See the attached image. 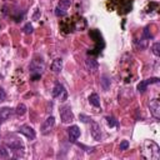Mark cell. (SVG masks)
<instances>
[{"instance_id":"6da1fadb","label":"cell","mask_w":160,"mask_h":160,"mask_svg":"<svg viewBox=\"0 0 160 160\" xmlns=\"http://www.w3.org/2000/svg\"><path fill=\"white\" fill-rule=\"evenodd\" d=\"M142 155H144V158L150 159V160H159L160 159V146L152 140H146L144 142Z\"/></svg>"},{"instance_id":"7a4b0ae2","label":"cell","mask_w":160,"mask_h":160,"mask_svg":"<svg viewBox=\"0 0 160 160\" xmlns=\"http://www.w3.org/2000/svg\"><path fill=\"white\" fill-rule=\"evenodd\" d=\"M45 69V62L41 58H34L29 65V70H30V74H39L41 75V72L44 71Z\"/></svg>"},{"instance_id":"3957f363","label":"cell","mask_w":160,"mask_h":160,"mask_svg":"<svg viewBox=\"0 0 160 160\" xmlns=\"http://www.w3.org/2000/svg\"><path fill=\"white\" fill-rule=\"evenodd\" d=\"M59 114H60L61 122H64V124H69V122H71L74 120V114L71 111L70 105H62V106H60Z\"/></svg>"},{"instance_id":"277c9868","label":"cell","mask_w":160,"mask_h":160,"mask_svg":"<svg viewBox=\"0 0 160 160\" xmlns=\"http://www.w3.org/2000/svg\"><path fill=\"white\" fill-rule=\"evenodd\" d=\"M52 96L54 98H59L60 101L68 100V91H66L65 86L61 82H59V81L55 82V85L52 88Z\"/></svg>"},{"instance_id":"5b68a950","label":"cell","mask_w":160,"mask_h":160,"mask_svg":"<svg viewBox=\"0 0 160 160\" xmlns=\"http://www.w3.org/2000/svg\"><path fill=\"white\" fill-rule=\"evenodd\" d=\"M71 1L70 0H60L58 6L55 8V15L56 16H65L68 14V9L70 8Z\"/></svg>"},{"instance_id":"8992f818","label":"cell","mask_w":160,"mask_h":160,"mask_svg":"<svg viewBox=\"0 0 160 160\" xmlns=\"http://www.w3.org/2000/svg\"><path fill=\"white\" fill-rule=\"evenodd\" d=\"M54 126H55V118H54V116H48V118L44 120V122L41 124L40 131H41L42 135H48V134L52 130Z\"/></svg>"},{"instance_id":"52a82bcc","label":"cell","mask_w":160,"mask_h":160,"mask_svg":"<svg viewBox=\"0 0 160 160\" xmlns=\"http://www.w3.org/2000/svg\"><path fill=\"white\" fill-rule=\"evenodd\" d=\"M18 132L22 134L25 138H28L30 141L34 140L36 138V134H35V130L30 126V125H21L19 129H18Z\"/></svg>"},{"instance_id":"ba28073f","label":"cell","mask_w":160,"mask_h":160,"mask_svg":"<svg viewBox=\"0 0 160 160\" xmlns=\"http://www.w3.org/2000/svg\"><path fill=\"white\" fill-rule=\"evenodd\" d=\"M90 135L91 138L95 140V141H100L101 138H102V134H101V128L98 122L95 121H91V125H90Z\"/></svg>"},{"instance_id":"9c48e42d","label":"cell","mask_w":160,"mask_h":160,"mask_svg":"<svg viewBox=\"0 0 160 160\" xmlns=\"http://www.w3.org/2000/svg\"><path fill=\"white\" fill-rule=\"evenodd\" d=\"M149 109H150V114L156 119L159 120L160 119V102L158 99H152L150 102H149Z\"/></svg>"},{"instance_id":"30bf717a","label":"cell","mask_w":160,"mask_h":160,"mask_svg":"<svg viewBox=\"0 0 160 160\" xmlns=\"http://www.w3.org/2000/svg\"><path fill=\"white\" fill-rule=\"evenodd\" d=\"M68 135H69V141L70 142H76V140L80 138V129L78 125H71L68 129Z\"/></svg>"},{"instance_id":"8fae6325","label":"cell","mask_w":160,"mask_h":160,"mask_svg":"<svg viewBox=\"0 0 160 160\" xmlns=\"http://www.w3.org/2000/svg\"><path fill=\"white\" fill-rule=\"evenodd\" d=\"M14 112H15L14 109L10 108V106L1 108V109H0V124L4 122V121H6V120H9V119L12 116Z\"/></svg>"},{"instance_id":"7c38bea8","label":"cell","mask_w":160,"mask_h":160,"mask_svg":"<svg viewBox=\"0 0 160 160\" xmlns=\"http://www.w3.org/2000/svg\"><path fill=\"white\" fill-rule=\"evenodd\" d=\"M6 146L12 150V151H20V150H24V145L20 140H8L6 141Z\"/></svg>"},{"instance_id":"4fadbf2b","label":"cell","mask_w":160,"mask_h":160,"mask_svg":"<svg viewBox=\"0 0 160 160\" xmlns=\"http://www.w3.org/2000/svg\"><path fill=\"white\" fill-rule=\"evenodd\" d=\"M85 65H86V68H88L90 71H92V72L99 69V62H98V60H95L94 58H86Z\"/></svg>"},{"instance_id":"5bb4252c","label":"cell","mask_w":160,"mask_h":160,"mask_svg":"<svg viewBox=\"0 0 160 160\" xmlns=\"http://www.w3.org/2000/svg\"><path fill=\"white\" fill-rule=\"evenodd\" d=\"M51 70L54 71V72H60L61 71V69H62V59L61 58H56V59H54V61L51 62Z\"/></svg>"},{"instance_id":"9a60e30c","label":"cell","mask_w":160,"mask_h":160,"mask_svg":"<svg viewBox=\"0 0 160 160\" xmlns=\"http://www.w3.org/2000/svg\"><path fill=\"white\" fill-rule=\"evenodd\" d=\"M100 85H101V88H102L104 91H108L110 89V85H111L110 78L108 75H101V78H100Z\"/></svg>"},{"instance_id":"2e32d148","label":"cell","mask_w":160,"mask_h":160,"mask_svg":"<svg viewBox=\"0 0 160 160\" xmlns=\"http://www.w3.org/2000/svg\"><path fill=\"white\" fill-rule=\"evenodd\" d=\"M89 102H90L92 106H95V108H100V98H99V95H98L96 92L90 94V96H89Z\"/></svg>"},{"instance_id":"e0dca14e","label":"cell","mask_w":160,"mask_h":160,"mask_svg":"<svg viewBox=\"0 0 160 160\" xmlns=\"http://www.w3.org/2000/svg\"><path fill=\"white\" fill-rule=\"evenodd\" d=\"M26 110H28V108H26V105H25V104H22V102H20V104L16 106V109H14L15 114H16V115H19V116L25 115Z\"/></svg>"},{"instance_id":"ac0fdd59","label":"cell","mask_w":160,"mask_h":160,"mask_svg":"<svg viewBox=\"0 0 160 160\" xmlns=\"http://www.w3.org/2000/svg\"><path fill=\"white\" fill-rule=\"evenodd\" d=\"M148 81L146 80H142V81H140L139 84H138V86H136V89H138V91L140 92V94H142V92H145V90H146V88H148Z\"/></svg>"},{"instance_id":"d6986e66","label":"cell","mask_w":160,"mask_h":160,"mask_svg":"<svg viewBox=\"0 0 160 160\" xmlns=\"http://www.w3.org/2000/svg\"><path fill=\"white\" fill-rule=\"evenodd\" d=\"M151 51H152V54H154L155 56H159V55H160V42H155V44H152V46H151Z\"/></svg>"},{"instance_id":"ffe728a7","label":"cell","mask_w":160,"mask_h":160,"mask_svg":"<svg viewBox=\"0 0 160 160\" xmlns=\"http://www.w3.org/2000/svg\"><path fill=\"white\" fill-rule=\"evenodd\" d=\"M8 156H9V150L4 145H0V159H5Z\"/></svg>"},{"instance_id":"44dd1931","label":"cell","mask_w":160,"mask_h":160,"mask_svg":"<svg viewBox=\"0 0 160 160\" xmlns=\"http://www.w3.org/2000/svg\"><path fill=\"white\" fill-rule=\"evenodd\" d=\"M150 26L148 25V26H145L144 28V30H142V39L145 40V39H150V38H152V35L150 34Z\"/></svg>"},{"instance_id":"7402d4cb","label":"cell","mask_w":160,"mask_h":160,"mask_svg":"<svg viewBox=\"0 0 160 160\" xmlns=\"http://www.w3.org/2000/svg\"><path fill=\"white\" fill-rule=\"evenodd\" d=\"M32 30H34V28H32V25H31L30 22H28V24L22 28V31H24V34H26V35L31 34V32H32Z\"/></svg>"},{"instance_id":"603a6c76","label":"cell","mask_w":160,"mask_h":160,"mask_svg":"<svg viewBox=\"0 0 160 160\" xmlns=\"http://www.w3.org/2000/svg\"><path fill=\"white\" fill-rule=\"evenodd\" d=\"M106 121H108V125H109L110 128H112V126H116V125H118V121H116L112 116H106Z\"/></svg>"},{"instance_id":"cb8c5ba5","label":"cell","mask_w":160,"mask_h":160,"mask_svg":"<svg viewBox=\"0 0 160 160\" xmlns=\"http://www.w3.org/2000/svg\"><path fill=\"white\" fill-rule=\"evenodd\" d=\"M79 119H80L82 122H91V121H92V119H91L90 116H86V115H84V114H80V115H79Z\"/></svg>"},{"instance_id":"d4e9b609","label":"cell","mask_w":160,"mask_h":160,"mask_svg":"<svg viewBox=\"0 0 160 160\" xmlns=\"http://www.w3.org/2000/svg\"><path fill=\"white\" fill-rule=\"evenodd\" d=\"M128 148H129V141H128V140H122V141L120 142V145H119V149L122 150V151L126 150Z\"/></svg>"},{"instance_id":"484cf974","label":"cell","mask_w":160,"mask_h":160,"mask_svg":"<svg viewBox=\"0 0 160 160\" xmlns=\"http://www.w3.org/2000/svg\"><path fill=\"white\" fill-rule=\"evenodd\" d=\"M5 98H6V92H5V90H4L2 88H0V102L4 101Z\"/></svg>"},{"instance_id":"4316f807","label":"cell","mask_w":160,"mask_h":160,"mask_svg":"<svg viewBox=\"0 0 160 160\" xmlns=\"http://www.w3.org/2000/svg\"><path fill=\"white\" fill-rule=\"evenodd\" d=\"M40 15H41L40 10H39V9H36V11H35V12H34V15H32V20H38V19L40 18Z\"/></svg>"}]
</instances>
